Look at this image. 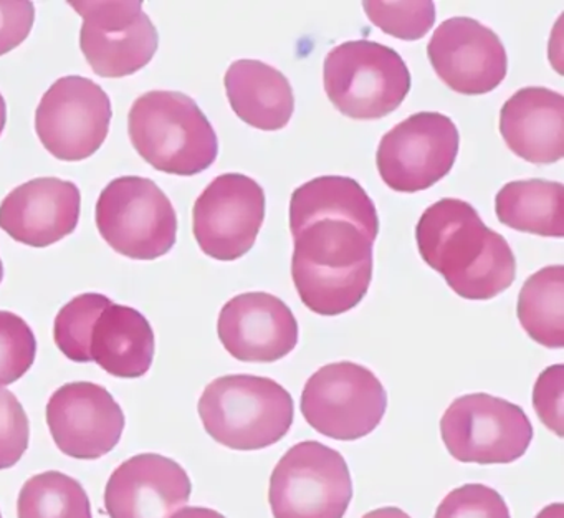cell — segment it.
<instances>
[{"mask_svg": "<svg viewBox=\"0 0 564 518\" xmlns=\"http://www.w3.org/2000/svg\"><path fill=\"white\" fill-rule=\"evenodd\" d=\"M2 277H4V266H2V260H0V282H2Z\"/></svg>", "mask_w": 564, "mask_h": 518, "instance_id": "cell-37", "label": "cell"}, {"mask_svg": "<svg viewBox=\"0 0 564 518\" xmlns=\"http://www.w3.org/2000/svg\"><path fill=\"white\" fill-rule=\"evenodd\" d=\"M498 220L510 229L541 237L564 236V187L544 180L513 181L495 197Z\"/></svg>", "mask_w": 564, "mask_h": 518, "instance_id": "cell-23", "label": "cell"}, {"mask_svg": "<svg viewBox=\"0 0 564 518\" xmlns=\"http://www.w3.org/2000/svg\"><path fill=\"white\" fill-rule=\"evenodd\" d=\"M419 253L465 300H490L517 279L513 250L462 199L437 201L415 227Z\"/></svg>", "mask_w": 564, "mask_h": 518, "instance_id": "cell-1", "label": "cell"}, {"mask_svg": "<svg viewBox=\"0 0 564 518\" xmlns=\"http://www.w3.org/2000/svg\"><path fill=\"white\" fill-rule=\"evenodd\" d=\"M323 84L333 107L352 120L388 117L411 90V74L398 52L372 41H351L329 51Z\"/></svg>", "mask_w": 564, "mask_h": 518, "instance_id": "cell-5", "label": "cell"}, {"mask_svg": "<svg viewBox=\"0 0 564 518\" xmlns=\"http://www.w3.org/2000/svg\"><path fill=\"white\" fill-rule=\"evenodd\" d=\"M171 518H226L219 511L206 507L181 508Z\"/></svg>", "mask_w": 564, "mask_h": 518, "instance_id": "cell-33", "label": "cell"}, {"mask_svg": "<svg viewBox=\"0 0 564 518\" xmlns=\"http://www.w3.org/2000/svg\"><path fill=\"white\" fill-rule=\"evenodd\" d=\"M563 396L564 366H550L534 382L533 406L541 422L557 438L564 435Z\"/></svg>", "mask_w": 564, "mask_h": 518, "instance_id": "cell-31", "label": "cell"}, {"mask_svg": "<svg viewBox=\"0 0 564 518\" xmlns=\"http://www.w3.org/2000/svg\"><path fill=\"white\" fill-rule=\"evenodd\" d=\"M362 518H411L404 510L398 507H382L369 511Z\"/></svg>", "mask_w": 564, "mask_h": 518, "instance_id": "cell-34", "label": "cell"}, {"mask_svg": "<svg viewBox=\"0 0 564 518\" xmlns=\"http://www.w3.org/2000/svg\"><path fill=\"white\" fill-rule=\"evenodd\" d=\"M97 227L108 246L134 260L166 256L177 236L170 197L154 181L123 176L111 181L97 203Z\"/></svg>", "mask_w": 564, "mask_h": 518, "instance_id": "cell-6", "label": "cell"}, {"mask_svg": "<svg viewBox=\"0 0 564 518\" xmlns=\"http://www.w3.org/2000/svg\"><path fill=\"white\" fill-rule=\"evenodd\" d=\"M434 518H511L507 501L495 488L465 484L445 495Z\"/></svg>", "mask_w": 564, "mask_h": 518, "instance_id": "cell-29", "label": "cell"}, {"mask_svg": "<svg viewBox=\"0 0 564 518\" xmlns=\"http://www.w3.org/2000/svg\"><path fill=\"white\" fill-rule=\"evenodd\" d=\"M197 411L214 441L234 451H259L285 438L295 406L273 379L227 375L207 385Z\"/></svg>", "mask_w": 564, "mask_h": 518, "instance_id": "cell-4", "label": "cell"}, {"mask_svg": "<svg viewBox=\"0 0 564 518\" xmlns=\"http://www.w3.org/2000/svg\"><path fill=\"white\" fill-rule=\"evenodd\" d=\"M452 457L465 464H511L523 457L533 425L520 406L485 392L455 399L441 419Z\"/></svg>", "mask_w": 564, "mask_h": 518, "instance_id": "cell-9", "label": "cell"}, {"mask_svg": "<svg viewBox=\"0 0 564 518\" xmlns=\"http://www.w3.org/2000/svg\"><path fill=\"white\" fill-rule=\"evenodd\" d=\"M128 133L138 154L161 173L194 176L213 166L219 153L213 125L180 91L141 95L128 115Z\"/></svg>", "mask_w": 564, "mask_h": 518, "instance_id": "cell-3", "label": "cell"}, {"mask_svg": "<svg viewBox=\"0 0 564 518\" xmlns=\"http://www.w3.org/2000/svg\"><path fill=\"white\" fill-rule=\"evenodd\" d=\"M292 236V279L303 305L323 316L358 306L371 285L376 240L356 224L332 217L312 220Z\"/></svg>", "mask_w": 564, "mask_h": 518, "instance_id": "cell-2", "label": "cell"}, {"mask_svg": "<svg viewBox=\"0 0 564 518\" xmlns=\"http://www.w3.org/2000/svg\"><path fill=\"white\" fill-rule=\"evenodd\" d=\"M111 117L107 91L90 78L72 75L55 82L42 97L35 130L52 157L84 161L107 140Z\"/></svg>", "mask_w": 564, "mask_h": 518, "instance_id": "cell-11", "label": "cell"}, {"mask_svg": "<svg viewBox=\"0 0 564 518\" xmlns=\"http://www.w3.org/2000/svg\"><path fill=\"white\" fill-rule=\"evenodd\" d=\"M19 518H94L90 498L77 478L57 471L34 475L19 494Z\"/></svg>", "mask_w": 564, "mask_h": 518, "instance_id": "cell-25", "label": "cell"}, {"mask_svg": "<svg viewBox=\"0 0 564 518\" xmlns=\"http://www.w3.org/2000/svg\"><path fill=\"white\" fill-rule=\"evenodd\" d=\"M432 68L460 95L494 91L507 77V51L487 25L470 18L442 22L427 45Z\"/></svg>", "mask_w": 564, "mask_h": 518, "instance_id": "cell-15", "label": "cell"}, {"mask_svg": "<svg viewBox=\"0 0 564 518\" xmlns=\"http://www.w3.org/2000/svg\"><path fill=\"white\" fill-rule=\"evenodd\" d=\"M536 518H564V505L563 504H551L544 507Z\"/></svg>", "mask_w": 564, "mask_h": 518, "instance_id": "cell-35", "label": "cell"}, {"mask_svg": "<svg viewBox=\"0 0 564 518\" xmlns=\"http://www.w3.org/2000/svg\"><path fill=\"white\" fill-rule=\"evenodd\" d=\"M369 21L401 41H419L435 22L434 2H365Z\"/></svg>", "mask_w": 564, "mask_h": 518, "instance_id": "cell-27", "label": "cell"}, {"mask_svg": "<svg viewBox=\"0 0 564 518\" xmlns=\"http://www.w3.org/2000/svg\"><path fill=\"white\" fill-rule=\"evenodd\" d=\"M227 98L234 114L262 131L282 130L292 120L295 95L289 78L260 61H237L226 78Z\"/></svg>", "mask_w": 564, "mask_h": 518, "instance_id": "cell-21", "label": "cell"}, {"mask_svg": "<svg viewBox=\"0 0 564 518\" xmlns=\"http://www.w3.org/2000/svg\"><path fill=\"white\" fill-rule=\"evenodd\" d=\"M518 320L533 342L546 348L564 346V267L538 270L521 287Z\"/></svg>", "mask_w": 564, "mask_h": 518, "instance_id": "cell-24", "label": "cell"}, {"mask_svg": "<svg viewBox=\"0 0 564 518\" xmlns=\"http://www.w3.org/2000/svg\"><path fill=\"white\" fill-rule=\"evenodd\" d=\"M0 518H2V514H0Z\"/></svg>", "mask_w": 564, "mask_h": 518, "instance_id": "cell-38", "label": "cell"}, {"mask_svg": "<svg viewBox=\"0 0 564 518\" xmlns=\"http://www.w3.org/2000/svg\"><path fill=\"white\" fill-rule=\"evenodd\" d=\"M37 339L24 319L0 310V388L19 381L32 368Z\"/></svg>", "mask_w": 564, "mask_h": 518, "instance_id": "cell-28", "label": "cell"}, {"mask_svg": "<svg viewBox=\"0 0 564 518\" xmlns=\"http://www.w3.org/2000/svg\"><path fill=\"white\" fill-rule=\"evenodd\" d=\"M332 217L356 224L378 239L379 217L371 197L351 177L322 176L300 186L290 201V233L312 220Z\"/></svg>", "mask_w": 564, "mask_h": 518, "instance_id": "cell-22", "label": "cell"}, {"mask_svg": "<svg viewBox=\"0 0 564 518\" xmlns=\"http://www.w3.org/2000/svg\"><path fill=\"white\" fill-rule=\"evenodd\" d=\"M84 19L80 48L95 74L121 78L147 67L160 37L143 2H70Z\"/></svg>", "mask_w": 564, "mask_h": 518, "instance_id": "cell-12", "label": "cell"}, {"mask_svg": "<svg viewBox=\"0 0 564 518\" xmlns=\"http://www.w3.org/2000/svg\"><path fill=\"white\" fill-rule=\"evenodd\" d=\"M388 392L371 369L339 361L313 373L302 392L305 421L335 441H358L371 434L386 414Z\"/></svg>", "mask_w": 564, "mask_h": 518, "instance_id": "cell-8", "label": "cell"}, {"mask_svg": "<svg viewBox=\"0 0 564 518\" xmlns=\"http://www.w3.org/2000/svg\"><path fill=\"white\" fill-rule=\"evenodd\" d=\"M31 425L21 401L0 388V471L14 467L29 449Z\"/></svg>", "mask_w": 564, "mask_h": 518, "instance_id": "cell-30", "label": "cell"}, {"mask_svg": "<svg viewBox=\"0 0 564 518\" xmlns=\"http://www.w3.org/2000/svg\"><path fill=\"white\" fill-rule=\"evenodd\" d=\"M156 339L150 322L131 306L111 302L91 326L88 359L117 378H141L153 365Z\"/></svg>", "mask_w": 564, "mask_h": 518, "instance_id": "cell-20", "label": "cell"}, {"mask_svg": "<svg viewBox=\"0 0 564 518\" xmlns=\"http://www.w3.org/2000/svg\"><path fill=\"white\" fill-rule=\"evenodd\" d=\"M189 475L173 458L140 454L115 468L105 488L110 518H171L189 501Z\"/></svg>", "mask_w": 564, "mask_h": 518, "instance_id": "cell-17", "label": "cell"}, {"mask_svg": "<svg viewBox=\"0 0 564 518\" xmlns=\"http://www.w3.org/2000/svg\"><path fill=\"white\" fill-rule=\"evenodd\" d=\"M47 424L64 454L95 461L117 447L124 431V414L104 386L68 382L48 399Z\"/></svg>", "mask_w": 564, "mask_h": 518, "instance_id": "cell-14", "label": "cell"}, {"mask_svg": "<svg viewBox=\"0 0 564 518\" xmlns=\"http://www.w3.org/2000/svg\"><path fill=\"white\" fill-rule=\"evenodd\" d=\"M77 184L58 177H37L15 187L0 204V229L25 246H54L70 236L80 219Z\"/></svg>", "mask_w": 564, "mask_h": 518, "instance_id": "cell-18", "label": "cell"}, {"mask_svg": "<svg viewBox=\"0 0 564 518\" xmlns=\"http://www.w3.org/2000/svg\"><path fill=\"white\" fill-rule=\"evenodd\" d=\"M6 121H8V108H6L4 97L0 95V134L4 131Z\"/></svg>", "mask_w": 564, "mask_h": 518, "instance_id": "cell-36", "label": "cell"}, {"mask_svg": "<svg viewBox=\"0 0 564 518\" xmlns=\"http://www.w3.org/2000/svg\"><path fill=\"white\" fill-rule=\"evenodd\" d=\"M500 133L521 160L551 164L564 157V98L543 87L521 88L500 111Z\"/></svg>", "mask_w": 564, "mask_h": 518, "instance_id": "cell-19", "label": "cell"}, {"mask_svg": "<svg viewBox=\"0 0 564 518\" xmlns=\"http://www.w3.org/2000/svg\"><path fill=\"white\" fill-rule=\"evenodd\" d=\"M457 127L435 111L411 115L382 137L376 163L386 186L417 193L444 180L457 160Z\"/></svg>", "mask_w": 564, "mask_h": 518, "instance_id": "cell-10", "label": "cell"}, {"mask_svg": "<svg viewBox=\"0 0 564 518\" xmlns=\"http://www.w3.org/2000/svg\"><path fill=\"white\" fill-rule=\"evenodd\" d=\"M265 219V193L246 174H220L197 197L193 230L200 250L220 262L246 256Z\"/></svg>", "mask_w": 564, "mask_h": 518, "instance_id": "cell-13", "label": "cell"}, {"mask_svg": "<svg viewBox=\"0 0 564 518\" xmlns=\"http://www.w3.org/2000/svg\"><path fill=\"white\" fill-rule=\"evenodd\" d=\"M217 333L227 353L239 361L273 363L295 349L299 322L272 293H240L220 310Z\"/></svg>", "mask_w": 564, "mask_h": 518, "instance_id": "cell-16", "label": "cell"}, {"mask_svg": "<svg viewBox=\"0 0 564 518\" xmlns=\"http://www.w3.org/2000/svg\"><path fill=\"white\" fill-rule=\"evenodd\" d=\"M352 498L345 457L316 441H303L283 454L270 477L273 518H343Z\"/></svg>", "mask_w": 564, "mask_h": 518, "instance_id": "cell-7", "label": "cell"}, {"mask_svg": "<svg viewBox=\"0 0 564 518\" xmlns=\"http://www.w3.org/2000/svg\"><path fill=\"white\" fill-rule=\"evenodd\" d=\"M111 300L101 293H84L75 296L55 319V345L68 359L75 363H90L88 359V336L97 316L110 305Z\"/></svg>", "mask_w": 564, "mask_h": 518, "instance_id": "cell-26", "label": "cell"}, {"mask_svg": "<svg viewBox=\"0 0 564 518\" xmlns=\"http://www.w3.org/2000/svg\"><path fill=\"white\" fill-rule=\"evenodd\" d=\"M34 22L32 2H0V57L18 48L31 35Z\"/></svg>", "mask_w": 564, "mask_h": 518, "instance_id": "cell-32", "label": "cell"}]
</instances>
